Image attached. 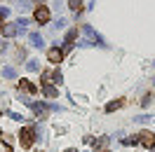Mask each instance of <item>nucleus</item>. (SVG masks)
Masks as SVG:
<instances>
[{
  "mask_svg": "<svg viewBox=\"0 0 155 152\" xmlns=\"http://www.w3.org/2000/svg\"><path fill=\"white\" fill-rule=\"evenodd\" d=\"M19 91H28V94H38V87H33L28 80H21L19 82Z\"/></svg>",
  "mask_w": 155,
  "mask_h": 152,
  "instance_id": "6",
  "label": "nucleus"
},
{
  "mask_svg": "<svg viewBox=\"0 0 155 152\" xmlns=\"http://www.w3.org/2000/svg\"><path fill=\"white\" fill-rule=\"evenodd\" d=\"M139 143L143 145L146 150H153L155 147V133L153 131H141L139 133Z\"/></svg>",
  "mask_w": 155,
  "mask_h": 152,
  "instance_id": "1",
  "label": "nucleus"
},
{
  "mask_svg": "<svg viewBox=\"0 0 155 152\" xmlns=\"http://www.w3.org/2000/svg\"><path fill=\"white\" fill-rule=\"evenodd\" d=\"M31 108H33V112L38 115V117H45V115H47V105H42V103H31Z\"/></svg>",
  "mask_w": 155,
  "mask_h": 152,
  "instance_id": "7",
  "label": "nucleus"
},
{
  "mask_svg": "<svg viewBox=\"0 0 155 152\" xmlns=\"http://www.w3.org/2000/svg\"><path fill=\"white\" fill-rule=\"evenodd\" d=\"M99 152H108V150H99Z\"/></svg>",
  "mask_w": 155,
  "mask_h": 152,
  "instance_id": "19",
  "label": "nucleus"
},
{
  "mask_svg": "<svg viewBox=\"0 0 155 152\" xmlns=\"http://www.w3.org/2000/svg\"><path fill=\"white\" fill-rule=\"evenodd\" d=\"M33 14H35V21H38L40 26H42V24H47V21H49V10L45 7V5H38Z\"/></svg>",
  "mask_w": 155,
  "mask_h": 152,
  "instance_id": "3",
  "label": "nucleus"
},
{
  "mask_svg": "<svg viewBox=\"0 0 155 152\" xmlns=\"http://www.w3.org/2000/svg\"><path fill=\"white\" fill-rule=\"evenodd\" d=\"M19 33V26H14V24H7V26H2V38H14Z\"/></svg>",
  "mask_w": 155,
  "mask_h": 152,
  "instance_id": "5",
  "label": "nucleus"
},
{
  "mask_svg": "<svg viewBox=\"0 0 155 152\" xmlns=\"http://www.w3.org/2000/svg\"><path fill=\"white\" fill-rule=\"evenodd\" d=\"M150 119V115H141V117H136V122H148Z\"/></svg>",
  "mask_w": 155,
  "mask_h": 152,
  "instance_id": "16",
  "label": "nucleus"
},
{
  "mask_svg": "<svg viewBox=\"0 0 155 152\" xmlns=\"http://www.w3.org/2000/svg\"><path fill=\"white\" fill-rule=\"evenodd\" d=\"M38 68H40L38 61H28V70H38Z\"/></svg>",
  "mask_w": 155,
  "mask_h": 152,
  "instance_id": "14",
  "label": "nucleus"
},
{
  "mask_svg": "<svg viewBox=\"0 0 155 152\" xmlns=\"http://www.w3.org/2000/svg\"><path fill=\"white\" fill-rule=\"evenodd\" d=\"M0 133H2V131H0Z\"/></svg>",
  "mask_w": 155,
  "mask_h": 152,
  "instance_id": "21",
  "label": "nucleus"
},
{
  "mask_svg": "<svg viewBox=\"0 0 155 152\" xmlns=\"http://www.w3.org/2000/svg\"><path fill=\"white\" fill-rule=\"evenodd\" d=\"M47 59L52 61V63H59V61L64 59V52H61V49H57V47H52V49L47 52Z\"/></svg>",
  "mask_w": 155,
  "mask_h": 152,
  "instance_id": "4",
  "label": "nucleus"
},
{
  "mask_svg": "<svg viewBox=\"0 0 155 152\" xmlns=\"http://www.w3.org/2000/svg\"><path fill=\"white\" fill-rule=\"evenodd\" d=\"M10 117L14 119V122H21V115L19 112H10Z\"/></svg>",
  "mask_w": 155,
  "mask_h": 152,
  "instance_id": "15",
  "label": "nucleus"
},
{
  "mask_svg": "<svg viewBox=\"0 0 155 152\" xmlns=\"http://www.w3.org/2000/svg\"><path fill=\"white\" fill-rule=\"evenodd\" d=\"M19 141H21L24 147H31L33 141H35V131H33V129H21L19 131Z\"/></svg>",
  "mask_w": 155,
  "mask_h": 152,
  "instance_id": "2",
  "label": "nucleus"
},
{
  "mask_svg": "<svg viewBox=\"0 0 155 152\" xmlns=\"http://www.w3.org/2000/svg\"><path fill=\"white\" fill-rule=\"evenodd\" d=\"M2 77H17V70H14V68H2Z\"/></svg>",
  "mask_w": 155,
  "mask_h": 152,
  "instance_id": "11",
  "label": "nucleus"
},
{
  "mask_svg": "<svg viewBox=\"0 0 155 152\" xmlns=\"http://www.w3.org/2000/svg\"><path fill=\"white\" fill-rule=\"evenodd\" d=\"M106 143H108V138L104 136V138H99V141H97V147H106Z\"/></svg>",
  "mask_w": 155,
  "mask_h": 152,
  "instance_id": "13",
  "label": "nucleus"
},
{
  "mask_svg": "<svg viewBox=\"0 0 155 152\" xmlns=\"http://www.w3.org/2000/svg\"><path fill=\"white\" fill-rule=\"evenodd\" d=\"M153 84H155V80H153Z\"/></svg>",
  "mask_w": 155,
  "mask_h": 152,
  "instance_id": "20",
  "label": "nucleus"
},
{
  "mask_svg": "<svg viewBox=\"0 0 155 152\" xmlns=\"http://www.w3.org/2000/svg\"><path fill=\"white\" fill-rule=\"evenodd\" d=\"M68 7L73 12H80L82 10V0H68Z\"/></svg>",
  "mask_w": 155,
  "mask_h": 152,
  "instance_id": "9",
  "label": "nucleus"
},
{
  "mask_svg": "<svg viewBox=\"0 0 155 152\" xmlns=\"http://www.w3.org/2000/svg\"><path fill=\"white\" fill-rule=\"evenodd\" d=\"M31 42H33L35 47H42V38H40L38 33H31Z\"/></svg>",
  "mask_w": 155,
  "mask_h": 152,
  "instance_id": "10",
  "label": "nucleus"
},
{
  "mask_svg": "<svg viewBox=\"0 0 155 152\" xmlns=\"http://www.w3.org/2000/svg\"><path fill=\"white\" fill-rule=\"evenodd\" d=\"M42 91H45V94H47L49 98L59 96V89H57V87H52V84H45V87H42Z\"/></svg>",
  "mask_w": 155,
  "mask_h": 152,
  "instance_id": "8",
  "label": "nucleus"
},
{
  "mask_svg": "<svg viewBox=\"0 0 155 152\" xmlns=\"http://www.w3.org/2000/svg\"><path fill=\"white\" fill-rule=\"evenodd\" d=\"M66 152H75V150H71V147H68V150H66Z\"/></svg>",
  "mask_w": 155,
  "mask_h": 152,
  "instance_id": "18",
  "label": "nucleus"
},
{
  "mask_svg": "<svg viewBox=\"0 0 155 152\" xmlns=\"http://www.w3.org/2000/svg\"><path fill=\"white\" fill-rule=\"evenodd\" d=\"M2 26H5V24H2V17H0V33H2Z\"/></svg>",
  "mask_w": 155,
  "mask_h": 152,
  "instance_id": "17",
  "label": "nucleus"
},
{
  "mask_svg": "<svg viewBox=\"0 0 155 152\" xmlns=\"http://www.w3.org/2000/svg\"><path fill=\"white\" fill-rule=\"evenodd\" d=\"M120 105H122V101H110V103L106 105V110H108V112H113V110H117Z\"/></svg>",
  "mask_w": 155,
  "mask_h": 152,
  "instance_id": "12",
  "label": "nucleus"
}]
</instances>
